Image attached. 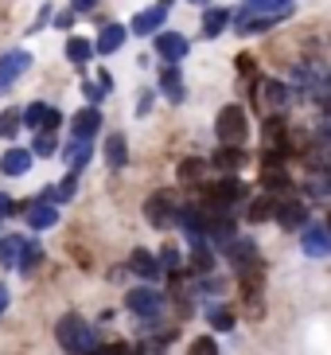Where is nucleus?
Instances as JSON below:
<instances>
[{
	"mask_svg": "<svg viewBox=\"0 0 331 355\" xmlns=\"http://www.w3.org/2000/svg\"><path fill=\"white\" fill-rule=\"evenodd\" d=\"M55 340H59V347H66L71 355H90L93 347H98L93 328L82 320V316H74V313H66L59 324H55Z\"/></svg>",
	"mask_w": 331,
	"mask_h": 355,
	"instance_id": "f257e3e1",
	"label": "nucleus"
},
{
	"mask_svg": "<svg viewBox=\"0 0 331 355\" xmlns=\"http://www.w3.org/2000/svg\"><path fill=\"white\" fill-rule=\"evenodd\" d=\"M292 83H296V90H301L304 98L323 102V98H331V67H323V63H301V67H296V74H292Z\"/></svg>",
	"mask_w": 331,
	"mask_h": 355,
	"instance_id": "f03ea898",
	"label": "nucleus"
},
{
	"mask_svg": "<svg viewBox=\"0 0 331 355\" xmlns=\"http://www.w3.org/2000/svg\"><path fill=\"white\" fill-rule=\"evenodd\" d=\"M215 133H218V145H238L249 137V121H246V110L242 105H222L218 110V121H215Z\"/></svg>",
	"mask_w": 331,
	"mask_h": 355,
	"instance_id": "7ed1b4c3",
	"label": "nucleus"
},
{
	"mask_svg": "<svg viewBox=\"0 0 331 355\" xmlns=\"http://www.w3.org/2000/svg\"><path fill=\"white\" fill-rule=\"evenodd\" d=\"M125 304L133 309L141 320L152 328V324H160V316H164V297L152 289V285H141V289H129V297H125Z\"/></svg>",
	"mask_w": 331,
	"mask_h": 355,
	"instance_id": "20e7f679",
	"label": "nucleus"
},
{
	"mask_svg": "<svg viewBox=\"0 0 331 355\" xmlns=\"http://www.w3.org/2000/svg\"><path fill=\"white\" fill-rule=\"evenodd\" d=\"M203 191H207V207L215 211V215H226V207H234L238 199H246V188H242L234 176L218 180V184H211V188H203Z\"/></svg>",
	"mask_w": 331,
	"mask_h": 355,
	"instance_id": "39448f33",
	"label": "nucleus"
},
{
	"mask_svg": "<svg viewBox=\"0 0 331 355\" xmlns=\"http://www.w3.org/2000/svg\"><path fill=\"white\" fill-rule=\"evenodd\" d=\"M273 219H277L285 230H304V223H308V207H304L301 199H277Z\"/></svg>",
	"mask_w": 331,
	"mask_h": 355,
	"instance_id": "423d86ee",
	"label": "nucleus"
},
{
	"mask_svg": "<svg viewBox=\"0 0 331 355\" xmlns=\"http://www.w3.org/2000/svg\"><path fill=\"white\" fill-rule=\"evenodd\" d=\"M164 20H168V4H156V8L136 12L133 24H129V32L133 35H156L160 28H164Z\"/></svg>",
	"mask_w": 331,
	"mask_h": 355,
	"instance_id": "0eeeda50",
	"label": "nucleus"
},
{
	"mask_svg": "<svg viewBox=\"0 0 331 355\" xmlns=\"http://www.w3.org/2000/svg\"><path fill=\"white\" fill-rule=\"evenodd\" d=\"M226 258L234 261V270L246 273V270H258V246L249 239H230L226 242Z\"/></svg>",
	"mask_w": 331,
	"mask_h": 355,
	"instance_id": "6e6552de",
	"label": "nucleus"
},
{
	"mask_svg": "<svg viewBox=\"0 0 331 355\" xmlns=\"http://www.w3.org/2000/svg\"><path fill=\"white\" fill-rule=\"evenodd\" d=\"M145 215H148V223H152V227H172V223H176V207H172L168 191H156V196H148Z\"/></svg>",
	"mask_w": 331,
	"mask_h": 355,
	"instance_id": "1a4fd4ad",
	"label": "nucleus"
},
{
	"mask_svg": "<svg viewBox=\"0 0 331 355\" xmlns=\"http://www.w3.org/2000/svg\"><path fill=\"white\" fill-rule=\"evenodd\" d=\"M28 67H31V55L28 51H8V55H4V59H0V90H8V86L28 71Z\"/></svg>",
	"mask_w": 331,
	"mask_h": 355,
	"instance_id": "9d476101",
	"label": "nucleus"
},
{
	"mask_svg": "<svg viewBox=\"0 0 331 355\" xmlns=\"http://www.w3.org/2000/svg\"><path fill=\"white\" fill-rule=\"evenodd\" d=\"M102 129V114H98V105H86V110H78V114L71 117V133L74 141H90L93 133Z\"/></svg>",
	"mask_w": 331,
	"mask_h": 355,
	"instance_id": "9b49d317",
	"label": "nucleus"
},
{
	"mask_svg": "<svg viewBox=\"0 0 331 355\" xmlns=\"http://www.w3.org/2000/svg\"><path fill=\"white\" fill-rule=\"evenodd\" d=\"M156 51L164 55L168 63H179V59H187V35H179V32H156Z\"/></svg>",
	"mask_w": 331,
	"mask_h": 355,
	"instance_id": "f8f14e48",
	"label": "nucleus"
},
{
	"mask_svg": "<svg viewBox=\"0 0 331 355\" xmlns=\"http://www.w3.org/2000/svg\"><path fill=\"white\" fill-rule=\"evenodd\" d=\"M280 20H285L280 12H258V16H238V20H234V28H238L242 35H258V32H269V28H277Z\"/></svg>",
	"mask_w": 331,
	"mask_h": 355,
	"instance_id": "ddd939ff",
	"label": "nucleus"
},
{
	"mask_svg": "<svg viewBox=\"0 0 331 355\" xmlns=\"http://www.w3.org/2000/svg\"><path fill=\"white\" fill-rule=\"evenodd\" d=\"M301 242H304V254H308V258H328V254H331L328 227H304Z\"/></svg>",
	"mask_w": 331,
	"mask_h": 355,
	"instance_id": "4468645a",
	"label": "nucleus"
},
{
	"mask_svg": "<svg viewBox=\"0 0 331 355\" xmlns=\"http://www.w3.org/2000/svg\"><path fill=\"white\" fill-rule=\"evenodd\" d=\"M28 168H31V153H28V148H8V153L0 157V172H4V176H24Z\"/></svg>",
	"mask_w": 331,
	"mask_h": 355,
	"instance_id": "2eb2a0df",
	"label": "nucleus"
},
{
	"mask_svg": "<svg viewBox=\"0 0 331 355\" xmlns=\"http://www.w3.org/2000/svg\"><path fill=\"white\" fill-rule=\"evenodd\" d=\"M28 223L35 230H47V227H55V223H59V207H55V203H31L28 207Z\"/></svg>",
	"mask_w": 331,
	"mask_h": 355,
	"instance_id": "dca6fc26",
	"label": "nucleus"
},
{
	"mask_svg": "<svg viewBox=\"0 0 331 355\" xmlns=\"http://www.w3.org/2000/svg\"><path fill=\"white\" fill-rule=\"evenodd\" d=\"M261 184L269 188V196H277V191H289V188H292L289 172H285L280 164H261Z\"/></svg>",
	"mask_w": 331,
	"mask_h": 355,
	"instance_id": "f3484780",
	"label": "nucleus"
},
{
	"mask_svg": "<svg viewBox=\"0 0 331 355\" xmlns=\"http://www.w3.org/2000/svg\"><path fill=\"white\" fill-rule=\"evenodd\" d=\"M121 43H125V28L121 24H109V28H102V35H98V43H93V51L98 55H114V51H121Z\"/></svg>",
	"mask_w": 331,
	"mask_h": 355,
	"instance_id": "a211bd4d",
	"label": "nucleus"
},
{
	"mask_svg": "<svg viewBox=\"0 0 331 355\" xmlns=\"http://www.w3.org/2000/svg\"><path fill=\"white\" fill-rule=\"evenodd\" d=\"M129 270L141 273L145 282H156V277H160V261H156L148 250H133V258H129Z\"/></svg>",
	"mask_w": 331,
	"mask_h": 355,
	"instance_id": "6ab92c4d",
	"label": "nucleus"
},
{
	"mask_svg": "<svg viewBox=\"0 0 331 355\" xmlns=\"http://www.w3.org/2000/svg\"><path fill=\"white\" fill-rule=\"evenodd\" d=\"M160 86H164V94L172 98V102H184V98H187L184 78H179V67H176V63L164 67V74H160Z\"/></svg>",
	"mask_w": 331,
	"mask_h": 355,
	"instance_id": "aec40b11",
	"label": "nucleus"
},
{
	"mask_svg": "<svg viewBox=\"0 0 331 355\" xmlns=\"http://www.w3.org/2000/svg\"><path fill=\"white\" fill-rule=\"evenodd\" d=\"M105 164H109V168H125V164H129V145H125L121 133H109V141H105Z\"/></svg>",
	"mask_w": 331,
	"mask_h": 355,
	"instance_id": "412c9836",
	"label": "nucleus"
},
{
	"mask_svg": "<svg viewBox=\"0 0 331 355\" xmlns=\"http://www.w3.org/2000/svg\"><path fill=\"white\" fill-rule=\"evenodd\" d=\"M258 12H280V16H289L292 0H246L238 16H258Z\"/></svg>",
	"mask_w": 331,
	"mask_h": 355,
	"instance_id": "4be33fe9",
	"label": "nucleus"
},
{
	"mask_svg": "<svg viewBox=\"0 0 331 355\" xmlns=\"http://www.w3.org/2000/svg\"><path fill=\"white\" fill-rule=\"evenodd\" d=\"M242 164H246V153L238 145H222L215 153V168H222V172H238Z\"/></svg>",
	"mask_w": 331,
	"mask_h": 355,
	"instance_id": "5701e85b",
	"label": "nucleus"
},
{
	"mask_svg": "<svg viewBox=\"0 0 331 355\" xmlns=\"http://www.w3.org/2000/svg\"><path fill=\"white\" fill-rule=\"evenodd\" d=\"M226 24H230V12L226 8H207V12H203V35H207V40H218Z\"/></svg>",
	"mask_w": 331,
	"mask_h": 355,
	"instance_id": "b1692460",
	"label": "nucleus"
},
{
	"mask_svg": "<svg viewBox=\"0 0 331 355\" xmlns=\"http://www.w3.org/2000/svg\"><path fill=\"white\" fill-rule=\"evenodd\" d=\"M62 160L71 164V172H82L86 160H90V141H74V145L62 148Z\"/></svg>",
	"mask_w": 331,
	"mask_h": 355,
	"instance_id": "393cba45",
	"label": "nucleus"
},
{
	"mask_svg": "<svg viewBox=\"0 0 331 355\" xmlns=\"http://www.w3.org/2000/svg\"><path fill=\"white\" fill-rule=\"evenodd\" d=\"M90 55H93V47L86 40H78V35L66 40V59H71L74 67H86V63H90Z\"/></svg>",
	"mask_w": 331,
	"mask_h": 355,
	"instance_id": "a878e982",
	"label": "nucleus"
},
{
	"mask_svg": "<svg viewBox=\"0 0 331 355\" xmlns=\"http://www.w3.org/2000/svg\"><path fill=\"white\" fill-rule=\"evenodd\" d=\"M39 258H43L39 242H24V246H20V258H16V270H20V273H31L35 266H39Z\"/></svg>",
	"mask_w": 331,
	"mask_h": 355,
	"instance_id": "bb28decb",
	"label": "nucleus"
},
{
	"mask_svg": "<svg viewBox=\"0 0 331 355\" xmlns=\"http://www.w3.org/2000/svg\"><path fill=\"white\" fill-rule=\"evenodd\" d=\"M195 246H191V266H195L199 273H207L211 266H215V254H211V246L203 239H191Z\"/></svg>",
	"mask_w": 331,
	"mask_h": 355,
	"instance_id": "cd10ccee",
	"label": "nucleus"
},
{
	"mask_svg": "<svg viewBox=\"0 0 331 355\" xmlns=\"http://www.w3.org/2000/svg\"><path fill=\"white\" fill-rule=\"evenodd\" d=\"M308 191L312 196H331V168H312L308 172Z\"/></svg>",
	"mask_w": 331,
	"mask_h": 355,
	"instance_id": "c85d7f7f",
	"label": "nucleus"
},
{
	"mask_svg": "<svg viewBox=\"0 0 331 355\" xmlns=\"http://www.w3.org/2000/svg\"><path fill=\"white\" fill-rule=\"evenodd\" d=\"M273 207H277V199H273V196H258L253 203H249V223L273 219Z\"/></svg>",
	"mask_w": 331,
	"mask_h": 355,
	"instance_id": "c756f323",
	"label": "nucleus"
},
{
	"mask_svg": "<svg viewBox=\"0 0 331 355\" xmlns=\"http://www.w3.org/2000/svg\"><path fill=\"white\" fill-rule=\"evenodd\" d=\"M20 246L24 239H16V234H8V239H0V266H16V258H20Z\"/></svg>",
	"mask_w": 331,
	"mask_h": 355,
	"instance_id": "7c9ffc66",
	"label": "nucleus"
},
{
	"mask_svg": "<svg viewBox=\"0 0 331 355\" xmlns=\"http://www.w3.org/2000/svg\"><path fill=\"white\" fill-rule=\"evenodd\" d=\"M261 98L269 105H285L289 102V86H280V83H261Z\"/></svg>",
	"mask_w": 331,
	"mask_h": 355,
	"instance_id": "2f4dec72",
	"label": "nucleus"
},
{
	"mask_svg": "<svg viewBox=\"0 0 331 355\" xmlns=\"http://www.w3.org/2000/svg\"><path fill=\"white\" fill-rule=\"evenodd\" d=\"M265 145L285 148V121H280V117H269V121H265Z\"/></svg>",
	"mask_w": 331,
	"mask_h": 355,
	"instance_id": "473e14b6",
	"label": "nucleus"
},
{
	"mask_svg": "<svg viewBox=\"0 0 331 355\" xmlns=\"http://www.w3.org/2000/svg\"><path fill=\"white\" fill-rule=\"evenodd\" d=\"M43 114H47V105H43V102L28 105V110L20 114V125H28V129H35V133H39V125H43Z\"/></svg>",
	"mask_w": 331,
	"mask_h": 355,
	"instance_id": "72a5a7b5",
	"label": "nucleus"
},
{
	"mask_svg": "<svg viewBox=\"0 0 331 355\" xmlns=\"http://www.w3.org/2000/svg\"><path fill=\"white\" fill-rule=\"evenodd\" d=\"M207 320H211L215 332H230V328H234V313H230V309H211Z\"/></svg>",
	"mask_w": 331,
	"mask_h": 355,
	"instance_id": "f704fd0d",
	"label": "nucleus"
},
{
	"mask_svg": "<svg viewBox=\"0 0 331 355\" xmlns=\"http://www.w3.org/2000/svg\"><path fill=\"white\" fill-rule=\"evenodd\" d=\"M20 129V110H0V137H16Z\"/></svg>",
	"mask_w": 331,
	"mask_h": 355,
	"instance_id": "c9c22d12",
	"label": "nucleus"
},
{
	"mask_svg": "<svg viewBox=\"0 0 331 355\" xmlns=\"http://www.w3.org/2000/svg\"><path fill=\"white\" fill-rule=\"evenodd\" d=\"M203 168H207V160L187 157L184 164H179V180H184V184H187V180H199V176H203Z\"/></svg>",
	"mask_w": 331,
	"mask_h": 355,
	"instance_id": "e433bc0d",
	"label": "nucleus"
},
{
	"mask_svg": "<svg viewBox=\"0 0 331 355\" xmlns=\"http://www.w3.org/2000/svg\"><path fill=\"white\" fill-rule=\"evenodd\" d=\"M187 355H218L215 336H199V340H191V347H187Z\"/></svg>",
	"mask_w": 331,
	"mask_h": 355,
	"instance_id": "4c0bfd02",
	"label": "nucleus"
},
{
	"mask_svg": "<svg viewBox=\"0 0 331 355\" xmlns=\"http://www.w3.org/2000/svg\"><path fill=\"white\" fill-rule=\"evenodd\" d=\"M51 153H55V133H35L31 157H51Z\"/></svg>",
	"mask_w": 331,
	"mask_h": 355,
	"instance_id": "58836bf2",
	"label": "nucleus"
},
{
	"mask_svg": "<svg viewBox=\"0 0 331 355\" xmlns=\"http://www.w3.org/2000/svg\"><path fill=\"white\" fill-rule=\"evenodd\" d=\"M59 125H62V114L55 110V105H47V114H43V125H39V133H55Z\"/></svg>",
	"mask_w": 331,
	"mask_h": 355,
	"instance_id": "ea45409f",
	"label": "nucleus"
},
{
	"mask_svg": "<svg viewBox=\"0 0 331 355\" xmlns=\"http://www.w3.org/2000/svg\"><path fill=\"white\" fill-rule=\"evenodd\" d=\"M156 261H160V270H176V266H179V250H176V246H164Z\"/></svg>",
	"mask_w": 331,
	"mask_h": 355,
	"instance_id": "a19ab883",
	"label": "nucleus"
},
{
	"mask_svg": "<svg viewBox=\"0 0 331 355\" xmlns=\"http://www.w3.org/2000/svg\"><path fill=\"white\" fill-rule=\"evenodd\" d=\"M12 211H16V203H12V199L4 196V191H0V219H8Z\"/></svg>",
	"mask_w": 331,
	"mask_h": 355,
	"instance_id": "79ce46f5",
	"label": "nucleus"
},
{
	"mask_svg": "<svg viewBox=\"0 0 331 355\" xmlns=\"http://www.w3.org/2000/svg\"><path fill=\"white\" fill-rule=\"evenodd\" d=\"M238 71H242V74H253V71H258V63H253L249 55H238Z\"/></svg>",
	"mask_w": 331,
	"mask_h": 355,
	"instance_id": "37998d69",
	"label": "nucleus"
},
{
	"mask_svg": "<svg viewBox=\"0 0 331 355\" xmlns=\"http://www.w3.org/2000/svg\"><path fill=\"white\" fill-rule=\"evenodd\" d=\"M102 94H105L102 86H93V83H86V98H90V102H93V105L102 102Z\"/></svg>",
	"mask_w": 331,
	"mask_h": 355,
	"instance_id": "c03bdc74",
	"label": "nucleus"
},
{
	"mask_svg": "<svg viewBox=\"0 0 331 355\" xmlns=\"http://www.w3.org/2000/svg\"><path fill=\"white\" fill-rule=\"evenodd\" d=\"M148 105H152V90H145V94H141V102H136V114L145 117V114H148Z\"/></svg>",
	"mask_w": 331,
	"mask_h": 355,
	"instance_id": "a18cd8bd",
	"label": "nucleus"
},
{
	"mask_svg": "<svg viewBox=\"0 0 331 355\" xmlns=\"http://www.w3.org/2000/svg\"><path fill=\"white\" fill-rule=\"evenodd\" d=\"M4 309H8V285H0V316H4Z\"/></svg>",
	"mask_w": 331,
	"mask_h": 355,
	"instance_id": "49530a36",
	"label": "nucleus"
},
{
	"mask_svg": "<svg viewBox=\"0 0 331 355\" xmlns=\"http://www.w3.org/2000/svg\"><path fill=\"white\" fill-rule=\"evenodd\" d=\"M98 0H74V12H86V8H93Z\"/></svg>",
	"mask_w": 331,
	"mask_h": 355,
	"instance_id": "de8ad7c7",
	"label": "nucleus"
},
{
	"mask_svg": "<svg viewBox=\"0 0 331 355\" xmlns=\"http://www.w3.org/2000/svg\"><path fill=\"white\" fill-rule=\"evenodd\" d=\"M328 234H331V211H328Z\"/></svg>",
	"mask_w": 331,
	"mask_h": 355,
	"instance_id": "09e8293b",
	"label": "nucleus"
},
{
	"mask_svg": "<svg viewBox=\"0 0 331 355\" xmlns=\"http://www.w3.org/2000/svg\"><path fill=\"white\" fill-rule=\"evenodd\" d=\"M191 4H207V0H191Z\"/></svg>",
	"mask_w": 331,
	"mask_h": 355,
	"instance_id": "8fccbe9b",
	"label": "nucleus"
}]
</instances>
